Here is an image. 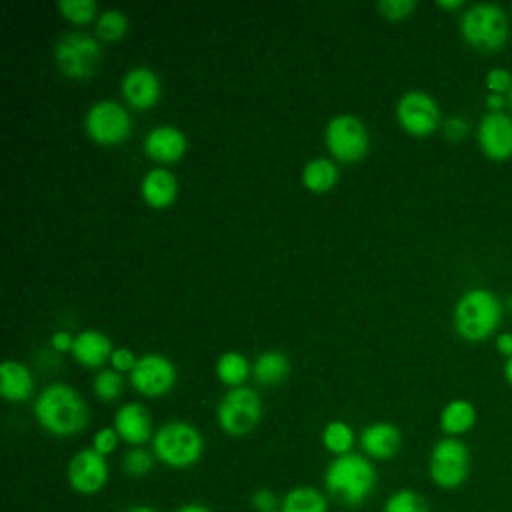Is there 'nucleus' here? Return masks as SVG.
I'll use <instances>...</instances> for the list:
<instances>
[{"instance_id": "26", "label": "nucleus", "mask_w": 512, "mask_h": 512, "mask_svg": "<svg viewBox=\"0 0 512 512\" xmlns=\"http://www.w3.org/2000/svg\"><path fill=\"white\" fill-rule=\"evenodd\" d=\"M248 374H250V364L240 352H224L216 362L218 380L230 388L242 386Z\"/></svg>"}, {"instance_id": "13", "label": "nucleus", "mask_w": 512, "mask_h": 512, "mask_svg": "<svg viewBox=\"0 0 512 512\" xmlns=\"http://www.w3.org/2000/svg\"><path fill=\"white\" fill-rule=\"evenodd\" d=\"M476 140L480 152L492 162H506L512 158V114L484 112L476 126Z\"/></svg>"}, {"instance_id": "2", "label": "nucleus", "mask_w": 512, "mask_h": 512, "mask_svg": "<svg viewBox=\"0 0 512 512\" xmlns=\"http://www.w3.org/2000/svg\"><path fill=\"white\" fill-rule=\"evenodd\" d=\"M504 302L488 288L466 290L454 306V328L466 342H486L498 334Z\"/></svg>"}, {"instance_id": "32", "label": "nucleus", "mask_w": 512, "mask_h": 512, "mask_svg": "<svg viewBox=\"0 0 512 512\" xmlns=\"http://www.w3.org/2000/svg\"><path fill=\"white\" fill-rule=\"evenodd\" d=\"M58 10L72 24H88L98 12V4L94 0H60Z\"/></svg>"}, {"instance_id": "1", "label": "nucleus", "mask_w": 512, "mask_h": 512, "mask_svg": "<svg viewBox=\"0 0 512 512\" xmlns=\"http://www.w3.org/2000/svg\"><path fill=\"white\" fill-rule=\"evenodd\" d=\"M34 416L38 424L52 436L68 438L86 428L88 406L72 386L54 382L38 394L34 402Z\"/></svg>"}, {"instance_id": "43", "label": "nucleus", "mask_w": 512, "mask_h": 512, "mask_svg": "<svg viewBox=\"0 0 512 512\" xmlns=\"http://www.w3.org/2000/svg\"><path fill=\"white\" fill-rule=\"evenodd\" d=\"M436 6L444 8V10H458L464 6V2L462 0H438Z\"/></svg>"}, {"instance_id": "21", "label": "nucleus", "mask_w": 512, "mask_h": 512, "mask_svg": "<svg viewBox=\"0 0 512 512\" xmlns=\"http://www.w3.org/2000/svg\"><path fill=\"white\" fill-rule=\"evenodd\" d=\"M34 390V378L32 372L16 362V360H4L0 364V394L8 402H24L32 396Z\"/></svg>"}, {"instance_id": "27", "label": "nucleus", "mask_w": 512, "mask_h": 512, "mask_svg": "<svg viewBox=\"0 0 512 512\" xmlns=\"http://www.w3.org/2000/svg\"><path fill=\"white\" fill-rule=\"evenodd\" d=\"M322 444L334 456H344L352 452L354 446V432L342 420H332L322 430Z\"/></svg>"}, {"instance_id": "18", "label": "nucleus", "mask_w": 512, "mask_h": 512, "mask_svg": "<svg viewBox=\"0 0 512 512\" xmlns=\"http://www.w3.org/2000/svg\"><path fill=\"white\" fill-rule=\"evenodd\" d=\"M360 446L374 460H390L402 448V432L392 422H374L362 430Z\"/></svg>"}, {"instance_id": "22", "label": "nucleus", "mask_w": 512, "mask_h": 512, "mask_svg": "<svg viewBox=\"0 0 512 512\" xmlns=\"http://www.w3.org/2000/svg\"><path fill=\"white\" fill-rule=\"evenodd\" d=\"M476 418H478V412L470 400L454 398L442 408L438 424L446 436L460 438L476 426Z\"/></svg>"}, {"instance_id": "11", "label": "nucleus", "mask_w": 512, "mask_h": 512, "mask_svg": "<svg viewBox=\"0 0 512 512\" xmlns=\"http://www.w3.org/2000/svg\"><path fill=\"white\" fill-rule=\"evenodd\" d=\"M398 124L412 136H430L440 126V106L438 102L422 90H410L400 96L396 104Z\"/></svg>"}, {"instance_id": "44", "label": "nucleus", "mask_w": 512, "mask_h": 512, "mask_svg": "<svg viewBox=\"0 0 512 512\" xmlns=\"http://www.w3.org/2000/svg\"><path fill=\"white\" fill-rule=\"evenodd\" d=\"M502 374H504V380L510 384L512 388V356L504 360V366H502Z\"/></svg>"}, {"instance_id": "39", "label": "nucleus", "mask_w": 512, "mask_h": 512, "mask_svg": "<svg viewBox=\"0 0 512 512\" xmlns=\"http://www.w3.org/2000/svg\"><path fill=\"white\" fill-rule=\"evenodd\" d=\"M496 352L506 360L512 356V332L510 330H504V332H498L496 334Z\"/></svg>"}, {"instance_id": "28", "label": "nucleus", "mask_w": 512, "mask_h": 512, "mask_svg": "<svg viewBox=\"0 0 512 512\" xmlns=\"http://www.w3.org/2000/svg\"><path fill=\"white\" fill-rule=\"evenodd\" d=\"M154 464H156L154 452L144 446H134V448L126 450L122 456V470H124V474L132 476V478L148 476L152 472Z\"/></svg>"}, {"instance_id": "41", "label": "nucleus", "mask_w": 512, "mask_h": 512, "mask_svg": "<svg viewBox=\"0 0 512 512\" xmlns=\"http://www.w3.org/2000/svg\"><path fill=\"white\" fill-rule=\"evenodd\" d=\"M484 106H486V112H504V108L508 106V96L488 92L484 98Z\"/></svg>"}, {"instance_id": "19", "label": "nucleus", "mask_w": 512, "mask_h": 512, "mask_svg": "<svg viewBox=\"0 0 512 512\" xmlns=\"http://www.w3.org/2000/svg\"><path fill=\"white\" fill-rule=\"evenodd\" d=\"M114 348L110 338L100 330H84L74 336L72 356L86 368H100L106 360H110Z\"/></svg>"}, {"instance_id": "36", "label": "nucleus", "mask_w": 512, "mask_h": 512, "mask_svg": "<svg viewBox=\"0 0 512 512\" xmlns=\"http://www.w3.org/2000/svg\"><path fill=\"white\" fill-rule=\"evenodd\" d=\"M280 500L270 488H258L250 496V504L256 512H280Z\"/></svg>"}, {"instance_id": "25", "label": "nucleus", "mask_w": 512, "mask_h": 512, "mask_svg": "<svg viewBox=\"0 0 512 512\" xmlns=\"http://www.w3.org/2000/svg\"><path fill=\"white\" fill-rule=\"evenodd\" d=\"M302 182L312 192H326L338 182V168L328 158H314L304 166Z\"/></svg>"}, {"instance_id": "8", "label": "nucleus", "mask_w": 512, "mask_h": 512, "mask_svg": "<svg viewBox=\"0 0 512 512\" xmlns=\"http://www.w3.org/2000/svg\"><path fill=\"white\" fill-rule=\"evenodd\" d=\"M100 58L98 40L84 32L64 34L56 44V64L68 78H90L98 70Z\"/></svg>"}, {"instance_id": "3", "label": "nucleus", "mask_w": 512, "mask_h": 512, "mask_svg": "<svg viewBox=\"0 0 512 512\" xmlns=\"http://www.w3.org/2000/svg\"><path fill=\"white\" fill-rule=\"evenodd\" d=\"M324 486L332 498L348 508H356L366 502L376 488L374 464L362 454L336 456L326 472Z\"/></svg>"}, {"instance_id": "40", "label": "nucleus", "mask_w": 512, "mask_h": 512, "mask_svg": "<svg viewBox=\"0 0 512 512\" xmlns=\"http://www.w3.org/2000/svg\"><path fill=\"white\" fill-rule=\"evenodd\" d=\"M50 342H52V348H54V350H58V352H66V350H70V352H72V346H74V338H72V334H68V332H64V330L54 332Z\"/></svg>"}, {"instance_id": "38", "label": "nucleus", "mask_w": 512, "mask_h": 512, "mask_svg": "<svg viewBox=\"0 0 512 512\" xmlns=\"http://www.w3.org/2000/svg\"><path fill=\"white\" fill-rule=\"evenodd\" d=\"M136 360H138V358H134L132 350H128V348H114V352H112V356H110L112 368L118 370V372H126V370L132 372Z\"/></svg>"}, {"instance_id": "31", "label": "nucleus", "mask_w": 512, "mask_h": 512, "mask_svg": "<svg viewBox=\"0 0 512 512\" xmlns=\"http://www.w3.org/2000/svg\"><path fill=\"white\" fill-rule=\"evenodd\" d=\"M94 394L102 400V402H112L116 398H120L122 390H124V378L120 376L118 370L114 368H104L94 376L92 382Z\"/></svg>"}, {"instance_id": "48", "label": "nucleus", "mask_w": 512, "mask_h": 512, "mask_svg": "<svg viewBox=\"0 0 512 512\" xmlns=\"http://www.w3.org/2000/svg\"><path fill=\"white\" fill-rule=\"evenodd\" d=\"M510 16H512V6H510Z\"/></svg>"}, {"instance_id": "46", "label": "nucleus", "mask_w": 512, "mask_h": 512, "mask_svg": "<svg viewBox=\"0 0 512 512\" xmlns=\"http://www.w3.org/2000/svg\"><path fill=\"white\" fill-rule=\"evenodd\" d=\"M504 310H510V312H512V296H508V298H506V302H504Z\"/></svg>"}, {"instance_id": "20", "label": "nucleus", "mask_w": 512, "mask_h": 512, "mask_svg": "<svg viewBox=\"0 0 512 512\" xmlns=\"http://www.w3.org/2000/svg\"><path fill=\"white\" fill-rule=\"evenodd\" d=\"M140 192L144 202L152 208H166L178 196V180L166 168H152L144 174Z\"/></svg>"}, {"instance_id": "16", "label": "nucleus", "mask_w": 512, "mask_h": 512, "mask_svg": "<svg viewBox=\"0 0 512 512\" xmlns=\"http://www.w3.org/2000/svg\"><path fill=\"white\" fill-rule=\"evenodd\" d=\"M122 94L132 108L146 110L160 98V80L146 66L132 68L122 78Z\"/></svg>"}, {"instance_id": "4", "label": "nucleus", "mask_w": 512, "mask_h": 512, "mask_svg": "<svg viewBox=\"0 0 512 512\" xmlns=\"http://www.w3.org/2000/svg\"><path fill=\"white\" fill-rule=\"evenodd\" d=\"M460 34L478 52H500L510 38V14L494 2L472 4L460 16Z\"/></svg>"}, {"instance_id": "37", "label": "nucleus", "mask_w": 512, "mask_h": 512, "mask_svg": "<svg viewBox=\"0 0 512 512\" xmlns=\"http://www.w3.org/2000/svg\"><path fill=\"white\" fill-rule=\"evenodd\" d=\"M442 132L450 142H460L470 134V124L462 116H450L442 124Z\"/></svg>"}, {"instance_id": "17", "label": "nucleus", "mask_w": 512, "mask_h": 512, "mask_svg": "<svg viewBox=\"0 0 512 512\" xmlns=\"http://www.w3.org/2000/svg\"><path fill=\"white\" fill-rule=\"evenodd\" d=\"M144 152L160 164H174L186 152V136L176 126H156L144 138Z\"/></svg>"}, {"instance_id": "9", "label": "nucleus", "mask_w": 512, "mask_h": 512, "mask_svg": "<svg viewBox=\"0 0 512 512\" xmlns=\"http://www.w3.org/2000/svg\"><path fill=\"white\" fill-rule=\"evenodd\" d=\"M88 136L102 146L120 144L130 136L132 118L124 106L114 100H100L90 106L84 118Z\"/></svg>"}, {"instance_id": "30", "label": "nucleus", "mask_w": 512, "mask_h": 512, "mask_svg": "<svg viewBox=\"0 0 512 512\" xmlns=\"http://www.w3.org/2000/svg\"><path fill=\"white\" fill-rule=\"evenodd\" d=\"M128 30V18L120 10H106L96 20V36L108 42L120 40Z\"/></svg>"}, {"instance_id": "34", "label": "nucleus", "mask_w": 512, "mask_h": 512, "mask_svg": "<svg viewBox=\"0 0 512 512\" xmlns=\"http://www.w3.org/2000/svg\"><path fill=\"white\" fill-rule=\"evenodd\" d=\"M376 6L386 20H404L414 12L416 2L414 0H380Z\"/></svg>"}, {"instance_id": "29", "label": "nucleus", "mask_w": 512, "mask_h": 512, "mask_svg": "<svg viewBox=\"0 0 512 512\" xmlns=\"http://www.w3.org/2000/svg\"><path fill=\"white\" fill-rule=\"evenodd\" d=\"M382 512H430V508L422 494L410 488H402L388 496Z\"/></svg>"}, {"instance_id": "5", "label": "nucleus", "mask_w": 512, "mask_h": 512, "mask_svg": "<svg viewBox=\"0 0 512 512\" xmlns=\"http://www.w3.org/2000/svg\"><path fill=\"white\" fill-rule=\"evenodd\" d=\"M152 452L156 460L168 468L184 470L202 458L204 438L196 426L182 420H172L154 432Z\"/></svg>"}, {"instance_id": "47", "label": "nucleus", "mask_w": 512, "mask_h": 512, "mask_svg": "<svg viewBox=\"0 0 512 512\" xmlns=\"http://www.w3.org/2000/svg\"><path fill=\"white\" fill-rule=\"evenodd\" d=\"M508 108H510V112H512V90L508 92Z\"/></svg>"}, {"instance_id": "23", "label": "nucleus", "mask_w": 512, "mask_h": 512, "mask_svg": "<svg viewBox=\"0 0 512 512\" xmlns=\"http://www.w3.org/2000/svg\"><path fill=\"white\" fill-rule=\"evenodd\" d=\"M288 374H290V362L280 350L262 352L252 366V376L262 386H276L284 382Z\"/></svg>"}, {"instance_id": "15", "label": "nucleus", "mask_w": 512, "mask_h": 512, "mask_svg": "<svg viewBox=\"0 0 512 512\" xmlns=\"http://www.w3.org/2000/svg\"><path fill=\"white\" fill-rule=\"evenodd\" d=\"M114 430L118 432L120 440L134 446H142L152 434V418L144 404L140 402H128L122 404L114 414Z\"/></svg>"}, {"instance_id": "45", "label": "nucleus", "mask_w": 512, "mask_h": 512, "mask_svg": "<svg viewBox=\"0 0 512 512\" xmlns=\"http://www.w3.org/2000/svg\"><path fill=\"white\" fill-rule=\"evenodd\" d=\"M124 512H158V510H154L152 506H144V504H134V506L126 508Z\"/></svg>"}, {"instance_id": "24", "label": "nucleus", "mask_w": 512, "mask_h": 512, "mask_svg": "<svg viewBox=\"0 0 512 512\" xmlns=\"http://www.w3.org/2000/svg\"><path fill=\"white\" fill-rule=\"evenodd\" d=\"M280 512H328V500L314 486H294L282 496Z\"/></svg>"}, {"instance_id": "10", "label": "nucleus", "mask_w": 512, "mask_h": 512, "mask_svg": "<svg viewBox=\"0 0 512 512\" xmlns=\"http://www.w3.org/2000/svg\"><path fill=\"white\" fill-rule=\"evenodd\" d=\"M326 146L340 162H358L370 146V136L362 120L350 114L334 116L326 126Z\"/></svg>"}, {"instance_id": "7", "label": "nucleus", "mask_w": 512, "mask_h": 512, "mask_svg": "<svg viewBox=\"0 0 512 512\" xmlns=\"http://www.w3.org/2000/svg\"><path fill=\"white\" fill-rule=\"evenodd\" d=\"M218 426L230 436H246L262 420V402L256 390L248 386L230 388L216 410Z\"/></svg>"}, {"instance_id": "6", "label": "nucleus", "mask_w": 512, "mask_h": 512, "mask_svg": "<svg viewBox=\"0 0 512 512\" xmlns=\"http://www.w3.org/2000/svg\"><path fill=\"white\" fill-rule=\"evenodd\" d=\"M472 456L460 438H440L428 458L430 480L442 490H458L470 476Z\"/></svg>"}, {"instance_id": "42", "label": "nucleus", "mask_w": 512, "mask_h": 512, "mask_svg": "<svg viewBox=\"0 0 512 512\" xmlns=\"http://www.w3.org/2000/svg\"><path fill=\"white\" fill-rule=\"evenodd\" d=\"M176 512H212L208 506L204 504H198V502H190V504H184L180 506Z\"/></svg>"}, {"instance_id": "12", "label": "nucleus", "mask_w": 512, "mask_h": 512, "mask_svg": "<svg viewBox=\"0 0 512 512\" xmlns=\"http://www.w3.org/2000/svg\"><path fill=\"white\" fill-rule=\"evenodd\" d=\"M108 462L106 456L98 454L92 446L78 450L66 468L68 484L74 492L90 496L100 492L108 482Z\"/></svg>"}, {"instance_id": "33", "label": "nucleus", "mask_w": 512, "mask_h": 512, "mask_svg": "<svg viewBox=\"0 0 512 512\" xmlns=\"http://www.w3.org/2000/svg\"><path fill=\"white\" fill-rule=\"evenodd\" d=\"M484 84L490 94L508 96V92L512 90V72L506 68H498V66L490 68L484 76Z\"/></svg>"}, {"instance_id": "35", "label": "nucleus", "mask_w": 512, "mask_h": 512, "mask_svg": "<svg viewBox=\"0 0 512 512\" xmlns=\"http://www.w3.org/2000/svg\"><path fill=\"white\" fill-rule=\"evenodd\" d=\"M118 442H120V436H118V432L114 430V426H104V428H100V430L94 434V438H92V448H94L98 454L108 456V454H112V452L116 450Z\"/></svg>"}, {"instance_id": "14", "label": "nucleus", "mask_w": 512, "mask_h": 512, "mask_svg": "<svg viewBox=\"0 0 512 512\" xmlns=\"http://www.w3.org/2000/svg\"><path fill=\"white\" fill-rule=\"evenodd\" d=\"M130 384L144 396H162L176 384V368L162 354H144L130 372Z\"/></svg>"}]
</instances>
